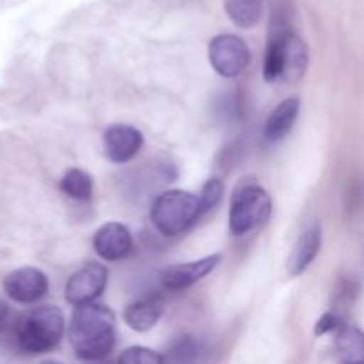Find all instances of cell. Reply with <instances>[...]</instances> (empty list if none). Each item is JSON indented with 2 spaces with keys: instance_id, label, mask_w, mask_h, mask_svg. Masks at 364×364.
Listing matches in <instances>:
<instances>
[{
  "instance_id": "14",
  "label": "cell",
  "mask_w": 364,
  "mask_h": 364,
  "mask_svg": "<svg viewBox=\"0 0 364 364\" xmlns=\"http://www.w3.org/2000/svg\"><path fill=\"white\" fill-rule=\"evenodd\" d=\"M299 112H301V100H283L267 119L265 128H263V137L270 142H277L287 137L294 128L295 121H297Z\"/></svg>"
},
{
  "instance_id": "13",
  "label": "cell",
  "mask_w": 364,
  "mask_h": 364,
  "mask_svg": "<svg viewBox=\"0 0 364 364\" xmlns=\"http://www.w3.org/2000/svg\"><path fill=\"white\" fill-rule=\"evenodd\" d=\"M164 315V301L159 295H148L139 301L132 302L124 309V322L130 329L137 333H144L156 326L160 316Z\"/></svg>"
},
{
  "instance_id": "4",
  "label": "cell",
  "mask_w": 364,
  "mask_h": 364,
  "mask_svg": "<svg viewBox=\"0 0 364 364\" xmlns=\"http://www.w3.org/2000/svg\"><path fill=\"white\" fill-rule=\"evenodd\" d=\"M203 213L199 198L187 191H167L155 199L151 206V223L164 237L185 233Z\"/></svg>"
},
{
  "instance_id": "10",
  "label": "cell",
  "mask_w": 364,
  "mask_h": 364,
  "mask_svg": "<svg viewBox=\"0 0 364 364\" xmlns=\"http://www.w3.org/2000/svg\"><path fill=\"white\" fill-rule=\"evenodd\" d=\"M220 259H223L220 255H212L191 263H180V265L169 267V269L164 270L160 279H162V284L167 290H185V288H191L192 284L199 283L205 276H208L219 265Z\"/></svg>"
},
{
  "instance_id": "7",
  "label": "cell",
  "mask_w": 364,
  "mask_h": 364,
  "mask_svg": "<svg viewBox=\"0 0 364 364\" xmlns=\"http://www.w3.org/2000/svg\"><path fill=\"white\" fill-rule=\"evenodd\" d=\"M107 279H109V272L105 267L98 263H87L68 279L66 288H64L66 301L71 306L95 302L105 290Z\"/></svg>"
},
{
  "instance_id": "6",
  "label": "cell",
  "mask_w": 364,
  "mask_h": 364,
  "mask_svg": "<svg viewBox=\"0 0 364 364\" xmlns=\"http://www.w3.org/2000/svg\"><path fill=\"white\" fill-rule=\"evenodd\" d=\"M208 59L213 70L224 78L244 73L251 60V52L244 39L235 34H219L210 41Z\"/></svg>"
},
{
  "instance_id": "8",
  "label": "cell",
  "mask_w": 364,
  "mask_h": 364,
  "mask_svg": "<svg viewBox=\"0 0 364 364\" xmlns=\"http://www.w3.org/2000/svg\"><path fill=\"white\" fill-rule=\"evenodd\" d=\"M7 297L20 304H32L43 299L48 291V277L34 267H21L7 274L4 279Z\"/></svg>"
},
{
  "instance_id": "5",
  "label": "cell",
  "mask_w": 364,
  "mask_h": 364,
  "mask_svg": "<svg viewBox=\"0 0 364 364\" xmlns=\"http://www.w3.org/2000/svg\"><path fill=\"white\" fill-rule=\"evenodd\" d=\"M272 199L256 183L238 185L230 205V230L237 237L251 233L270 219Z\"/></svg>"
},
{
  "instance_id": "18",
  "label": "cell",
  "mask_w": 364,
  "mask_h": 364,
  "mask_svg": "<svg viewBox=\"0 0 364 364\" xmlns=\"http://www.w3.org/2000/svg\"><path fill=\"white\" fill-rule=\"evenodd\" d=\"M117 361L121 364H160L166 361V358L160 355L159 352L151 350V348L130 347L119 355Z\"/></svg>"
},
{
  "instance_id": "9",
  "label": "cell",
  "mask_w": 364,
  "mask_h": 364,
  "mask_svg": "<svg viewBox=\"0 0 364 364\" xmlns=\"http://www.w3.org/2000/svg\"><path fill=\"white\" fill-rule=\"evenodd\" d=\"M142 142L141 132L130 124H112L103 134V149L114 164L130 162L141 151Z\"/></svg>"
},
{
  "instance_id": "20",
  "label": "cell",
  "mask_w": 364,
  "mask_h": 364,
  "mask_svg": "<svg viewBox=\"0 0 364 364\" xmlns=\"http://www.w3.org/2000/svg\"><path fill=\"white\" fill-rule=\"evenodd\" d=\"M198 354L199 345L192 338H180L171 347L169 355L166 359H173V361H194V359H198Z\"/></svg>"
},
{
  "instance_id": "17",
  "label": "cell",
  "mask_w": 364,
  "mask_h": 364,
  "mask_svg": "<svg viewBox=\"0 0 364 364\" xmlns=\"http://www.w3.org/2000/svg\"><path fill=\"white\" fill-rule=\"evenodd\" d=\"M59 187L68 198L77 199V201H87L95 192V181H92L91 174H87L85 171L70 169L63 176Z\"/></svg>"
},
{
  "instance_id": "22",
  "label": "cell",
  "mask_w": 364,
  "mask_h": 364,
  "mask_svg": "<svg viewBox=\"0 0 364 364\" xmlns=\"http://www.w3.org/2000/svg\"><path fill=\"white\" fill-rule=\"evenodd\" d=\"M14 322L16 320H13V311H11L9 304L0 301V334L6 333L9 327H14Z\"/></svg>"
},
{
  "instance_id": "1",
  "label": "cell",
  "mask_w": 364,
  "mask_h": 364,
  "mask_svg": "<svg viewBox=\"0 0 364 364\" xmlns=\"http://www.w3.org/2000/svg\"><path fill=\"white\" fill-rule=\"evenodd\" d=\"M114 313L107 306L87 304L75 306L70 320V343L78 359L102 361L114 348Z\"/></svg>"
},
{
  "instance_id": "16",
  "label": "cell",
  "mask_w": 364,
  "mask_h": 364,
  "mask_svg": "<svg viewBox=\"0 0 364 364\" xmlns=\"http://www.w3.org/2000/svg\"><path fill=\"white\" fill-rule=\"evenodd\" d=\"M224 9L237 27L251 28L262 20L265 2L263 0H224Z\"/></svg>"
},
{
  "instance_id": "19",
  "label": "cell",
  "mask_w": 364,
  "mask_h": 364,
  "mask_svg": "<svg viewBox=\"0 0 364 364\" xmlns=\"http://www.w3.org/2000/svg\"><path fill=\"white\" fill-rule=\"evenodd\" d=\"M224 194V185L219 178H210L201 188V194H199V203H201L203 212H208V210L215 208L219 205L220 198Z\"/></svg>"
},
{
  "instance_id": "2",
  "label": "cell",
  "mask_w": 364,
  "mask_h": 364,
  "mask_svg": "<svg viewBox=\"0 0 364 364\" xmlns=\"http://www.w3.org/2000/svg\"><path fill=\"white\" fill-rule=\"evenodd\" d=\"M18 347L27 354H46L64 336V315L55 306H39L20 315L13 327Z\"/></svg>"
},
{
  "instance_id": "21",
  "label": "cell",
  "mask_w": 364,
  "mask_h": 364,
  "mask_svg": "<svg viewBox=\"0 0 364 364\" xmlns=\"http://www.w3.org/2000/svg\"><path fill=\"white\" fill-rule=\"evenodd\" d=\"M341 326H343V323H341V320L338 318L334 313H326V315L320 316V320L316 322L315 336H323V334L336 333Z\"/></svg>"
},
{
  "instance_id": "11",
  "label": "cell",
  "mask_w": 364,
  "mask_h": 364,
  "mask_svg": "<svg viewBox=\"0 0 364 364\" xmlns=\"http://www.w3.org/2000/svg\"><path fill=\"white\" fill-rule=\"evenodd\" d=\"M92 245L100 258L107 262H117L130 255L134 242L127 226L121 223H107L95 233Z\"/></svg>"
},
{
  "instance_id": "3",
  "label": "cell",
  "mask_w": 364,
  "mask_h": 364,
  "mask_svg": "<svg viewBox=\"0 0 364 364\" xmlns=\"http://www.w3.org/2000/svg\"><path fill=\"white\" fill-rule=\"evenodd\" d=\"M309 64L308 45L294 32H279L272 36L267 46L263 77L267 82H299L304 77Z\"/></svg>"
},
{
  "instance_id": "15",
  "label": "cell",
  "mask_w": 364,
  "mask_h": 364,
  "mask_svg": "<svg viewBox=\"0 0 364 364\" xmlns=\"http://www.w3.org/2000/svg\"><path fill=\"white\" fill-rule=\"evenodd\" d=\"M336 352L341 361L364 364V333L358 327L341 326L334 338Z\"/></svg>"
},
{
  "instance_id": "12",
  "label": "cell",
  "mask_w": 364,
  "mask_h": 364,
  "mask_svg": "<svg viewBox=\"0 0 364 364\" xmlns=\"http://www.w3.org/2000/svg\"><path fill=\"white\" fill-rule=\"evenodd\" d=\"M320 247H322V226L320 224H313L311 228L304 231L295 244L294 251H291L290 258H288L287 269L291 277L301 276L318 256Z\"/></svg>"
}]
</instances>
